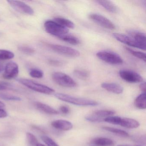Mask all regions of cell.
<instances>
[{
	"label": "cell",
	"instance_id": "d590c367",
	"mask_svg": "<svg viewBox=\"0 0 146 146\" xmlns=\"http://www.w3.org/2000/svg\"><path fill=\"white\" fill-rule=\"evenodd\" d=\"M60 110L62 113L64 114H68L70 111L69 108L65 106H61L60 108Z\"/></svg>",
	"mask_w": 146,
	"mask_h": 146
},
{
	"label": "cell",
	"instance_id": "9a60e30c",
	"mask_svg": "<svg viewBox=\"0 0 146 146\" xmlns=\"http://www.w3.org/2000/svg\"><path fill=\"white\" fill-rule=\"evenodd\" d=\"M119 125L128 129H135L140 126V123L133 119L121 117Z\"/></svg>",
	"mask_w": 146,
	"mask_h": 146
},
{
	"label": "cell",
	"instance_id": "60d3db41",
	"mask_svg": "<svg viewBox=\"0 0 146 146\" xmlns=\"http://www.w3.org/2000/svg\"><path fill=\"white\" fill-rule=\"evenodd\" d=\"M117 146H130V145H123V144H121V145H117Z\"/></svg>",
	"mask_w": 146,
	"mask_h": 146
},
{
	"label": "cell",
	"instance_id": "4316f807",
	"mask_svg": "<svg viewBox=\"0 0 146 146\" xmlns=\"http://www.w3.org/2000/svg\"><path fill=\"white\" fill-rule=\"evenodd\" d=\"M16 88L14 85L4 81H0V90H15Z\"/></svg>",
	"mask_w": 146,
	"mask_h": 146
},
{
	"label": "cell",
	"instance_id": "83f0119b",
	"mask_svg": "<svg viewBox=\"0 0 146 146\" xmlns=\"http://www.w3.org/2000/svg\"><path fill=\"white\" fill-rule=\"evenodd\" d=\"M31 76L34 78H41L43 77L44 73L41 70L38 69H31L29 72Z\"/></svg>",
	"mask_w": 146,
	"mask_h": 146
},
{
	"label": "cell",
	"instance_id": "e0dca14e",
	"mask_svg": "<svg viewBox=\"0 0 146 146\" xmlns=\"http://www.w3.org/2000/svg\"><path fill=\"white\" fill-rule=\"evenodd\" d=\"M96 2L100 5L102 6L105 9L111 13H116L118 11V9L112 2L109 1H97Z\"/></svg>",
	"mask_w": 146,
	"mask_h": 146
},
{
	"label": "cell",
	"instance_id": "ffe728a7",
	"mask_svg": "<svg viewBox=\"0 0 146 146\" xmlns=\"http://www.w3.org/2000/svg\"><path fill=\"white\" fill-rule=\"evenodd\" d=\"M135 106L139 109H145L146 108V97L145 93L138 96L134 102Z\"/></svg>",
	"mask_w": 146,
	"mask_h": 146
},
{
	"label": "cell",
	"instance_id": "f1b7e54d",
	"mask_svg": "<svg viewBox=\"0 0 146 146\" xmlns=\"http://www.w3.org/2000/svg\"><path fill=\"white\" fill-rule=\"evenodd\" d=\"M121 119V117L118 116H110L104 118L103 121L113 124L119 125Z\"/></svg>",
	"mask_w": 146,
	"mask_h": 146
},
{
	"label": "cell",
	"instance_id": "484cf974",
	"mask_svg": "<svg viewBox=\"0 0 146 146\" xmlns=\"http://www.w3.org/2000/svg\"><path fill=\"white\" fill-rule=\"evenodd\" d=\"M125 49L131 55L140 59L142 60L145 62H146V54L144 53L139 52V51H135V50L128 47H125Z\"/></svg>",
	"mask_w": 146,
	"mask_h": 146
},
{
	"label": "cell",
	"instance_id": "f35d334b",
	"mask_svg": "<svg viewBox=\"0 0 146 146\" xmlns=\"http://www.w3.org/2000/svg\"><path fill=\"white\" fill-rule=\"evenodd\" d=\"M5 103H3L2 102L0 101V108H1L5 107Z\"/></svg>",
	"mask_w": 146,
	"mask_h": 146
},
{
	"label": "cell",
	"instance_id": "3957f363",
	"mask_svg": "<svg viewBox=\"0 0 146 146\" xmlns=\"http://www.w3.org/2000/svg\"><path fill=\"white\" fill-rule=\"evenodd\" d=\"M46 31L48 34L58 38L69 33V29L60 25L56 22L52 20H48L44 23Z\"/></svg>",
	"mask_w": 146,
	"mask_h": 146
},
{
	"label": "cell",
	"instance_id": "d6986e66",
	"mask_svg": "<svg viewBox=\"0 0 146 146\" xmlns=\"http://www.w3.org/2000/svg\"><path fill=\"white\" fill-rule=\"evenodd\" d=\"M54 21L61 26L67 29H72L75 28L74 23L62 17H56L54 19Z\"/></svg>",
	"mask_w": 146,
	"mask_h": 146
},
{
	"label": "cell",
	"instance_id": "d6a6232c",
	"mask_svg": "<svg viewBox=\"0 0 146 146\" xmlns=\"http://www.w3.org/2000/svg\"><path fill=\"white\" fill-rule=\"evenodd\" d=\"M41 138L42 141L48 146H59L52 138L47 136H42Z\"/></svg>",
	"mask_w": 146,
	"mask_h": 146
},
{
	"label": "cell",
	"instance_id": "cb8c5ba5",
	"mask_svg": "<svg viewBox=\"0 0 146 146\" xmlns=\"http://www.w3.org/2000/svg\"><path fill=\"white\" fill-rule=\"evenodd\" d=\"M115 112L112 110H98L94 113V115L99 117L102 118L103 117L112 116L115 114Z\"/></svg>",
	"mask_w": 146,
	"mask_h": 146
},
{
	"label": "cell",
	"instance_id": "5bb4252c",
	"mask_svg": "<svg viewBox=\"0 0 146 146\" xmlns=\"http://www.w3.org/2000/svg\"><path fill=\"white\" fill-rule=\"evenodd\" d=\"M101 87L108 91L117 94H122L123 91V88L121 85L115 83H103Z\"/></svg>",
	"mask_w": 146,
	"mask_h": 146
},
{
	"label": "cell",
	"instance_id": "d4e9b609",
	"mask_svg": "<svg viewBox=\"0 0 146 146\" xmlns=\"http://www.w3.org/2000/svg\"><path fill=\"white\" fill-rule=\"evenodd\" d=\"M13 52L5 49H0V60H5L11 59L14 57Z\"/></svg>",
	"mask_w": 146,
	"mask_h": 146
},
{
	"label": "cell",
	"instance_id": "277c9868",
	"mask_svg": "<svg viewBox=\"0 0 146 146\" xmlns=\"http://www.w3.org/2000/svg\"><path fill=\"white\" fill-rule=\"evenodd\" d=\"M53 80L58 85L66 88H75L77 83L72 78L65 73L55 72L52 75Z\"/></svg>",
	"mask_w": 146,
	"mask_h": 146
},
{
	"label": "cell",
	"instance_id": "8d00e7d4",
	"mask_svg": "<svg viewBox=\"0 0 146 146\" xmlns=\"http://www.w3.org/2000/svg\"><path fill=\"white\" fill-rule=\"evenodd\" d=\"M8 116V113L4 109L0 108V118H5Z\"/></svg>",
	"mask_w": 146,
	"mask_h": 146
},
{
	"label": "cell",
	"instance_id": "8992f818",
	"mask_svg": "<svg viewBox=\"0 0 146 146\" xmlns=\"http://www.w3.org/2000/svg\"><path fill=\"white\" fill-rule=\"evenodd\" d=\"M96 56L101 60L111 64L119 65L123 64V60L118 54L110 51H102L98 52Z\"/></svg>",
	"mask_w": 146,
	"mask_h": 146
},
{
	"label": "cell",
	"instance_id": "9c48e42d",
	"mask_svg": "<svg viewBox=\"0 0 146 146\" xmlns=\"http://www.w3.org/2000/svg\"><path fill=\"white\" fill-rule=\"evenodd\" d=\"M113 37L119 41L130 46L145 51L146 47L138 44L135 40L131 36L120 33H115L113 34Z\"/></svg>",
	"mask_w": 146,
	"mask_h": 146
},
{
	"label": "cell",
	"instance_id": "836d02e7",
	"mask_svg": "<svg viewBox=\"0 0 146 146\" xmlns=\"http://www.w3.org/2000/svg\"><path fill=\"white\" fill-rule=\"evenodd\" d=\"M85 119L88 121L92 122H101L103 121L104 118L99 117L95 115H89L85 117Z\"/></svg>",
	"mask_w": 146,
	"mask_h": 146
},
{
	"label": "cell",
	"instance_id": "7bdbcfd3",
	"mask_svg": "<svg viewBox=\"0 0 146 146\" xmlns=\"http://www.w3.org/2000/svg\"></svg>",
	"mask_w": 146,
	"mask_h": 146
},
{
	"label": "cell",
	"instance_id": "7402d4cb",
	"mask_svg": "<svg viewBox=\"0 0 146 146\" xmlns=\"http://www.w3.org/2000/svg\"><path fill=\"white\" fill-rule=\"evenodd\" d=\"M73 75L81 80H86L89 77L90 73L86 70H75L73 72Z\"/></svg>",
	"mask_w": 146,
	"mask_h": 146
},
{
	"label": "cell",
	"instance_id": "b9f144b4",
	"mask_svg": "<svg viewBox=\"0 0 146 146\" xmlns=\"http://www.w3.org/2000/svg\"><path fill=\"white\" fill-rule=\"evenodd\" d=\"M36 146H46L45 145H43V144H40V143H38Z\"/></svg>",
	"mask_w": 146,
	"mask_h": 146
},
{
	"label": "cell",
	"instance_id": "603a6c76",
	"mask_svg": "<svg viewBox=\"0 0 146 146\" xmlns=\"http://www.w3.org/2000/svg\"><path fill=\"white\" fill-rule=\"evenodd\" d=\"M102 129L107 131H110L112 133L121 136L128 137L129 136V134L126 131L123 130L117 129V128L108 127V126H103L102 127Z\"/></svg>",
	"mask_w": 146,
	"mask_h": 146
},
{
	"label": "cell",
	"instance_id": "ac0fdd59",
	"mask_svg": "<svg viewBox=\"0 0 146 146\" xmlns=\"http://www.w3.org/2000/svg\"><path fill=\"white\" fill-rule=\"evenodd\" d=\"M92 143L98 146H112L114 145L112 140L106 137H97L92 141Z\"/></svg>",
	"mask_w": 146,
	"mask_h": 146
},
{
	"label": "cell",
	"instance_id": "74e56055",
	"mask_svg": "<svg viewBox=\"0 0 146 146\" xmlns=\"http://www.w3.org/2000/svg\"><path fill=\"white\" fill-rule=\"evenodd\" d=\"M139 88H140V89L142 91H143V93H145V91H146V83L143 82L139 86Z\"/></svg>",
	"mask_w": 146,
	"mask_h": 146
},
{
	"label": "cell",
	"instance_id": "44dd1931",
	"mask_svg": "<svg viewBox=\"0 0 146 146\" xmlns=\"http://www.w3.org/2000/svg\"><path fill=\"white\" fill-rule=\"evenodd\" d=\"M58 39L73 45H78L80 43V40L77 37L71 35H69L68 34L60 36Z\"/></svg>",
	"mask_w": 146,
	"mask_h": 146
},
{
	"label": "cell",
	"instance_id": "4fadbf2b",
	"mask_svg": "<svg viewBox=\"0 0 146 146\" xmlns=\"http://www.w3.org/2000/svg\"><path fill=\"white\" fill-rule=\"evenodd\" d=\"M128 34L134 39L138 44L146 47V35L143 32L134 30H129Z\"/></svg>",
	"mask_w": 146,
	"mask_h": 146
},
{
	"label": "cell",
	"instance_id": "30bf717a",
	"mask_svg": "<svg viewBox=\"0 0 146 146\" xmlns=\"http://www.w3.org/2000/svg\"><path fill=\"white\" fill-rule=\"evenodd\" d=\"M9 5L17 11L21 13L32 15L34 14L33 9L29 5L18 1H7Z\"/></svg>",
	"mask_w": 146,
	"mask_h": 146
},
{
	"label": "cell",
	"instance_id": "5b68a950",
	"mask_svg": "<svg viewBox=\"0 0 146 146\" xmlns=\"http://www.w3.org/2000/svg\"><path fill=\"white\" fill-rule=\"evenodd\" d=\"M45 45L52 51L67 57L77 58L80 55L79 51L69 47L47 43Z\"/></svg>",
	"mask_w": 146,
	"mask_h": 146
},
{
	"label": "cell",
	"instance_id": "4dcf8cb0",
	"mask_svg": "<svg viewBox=\"0 0 146 146\" xmlns=\"http://www.w3.org/2000/svg\"><path fill=\"white\" fill-rule=\"evenodd\" d=\"M26 137L29 143L32 146H36L39 143L38 140L35 136L30 132L26 133Z\"/></svg>",
	"mask_w": 146,
	"mask_h": 146
},
{
	"label": "cell",
	"instance_id": "7a4b0ae2",
	"mask_svg": "<svg viewBox=\"0 0 146 146\" xmlns=\"http://www.w3.org/2000/svg\"><path fill=\"white\" fill-rule=\"evenodd\" d=\"M17 81L29 88L39 93L50 95L55 92V90L52 88L34 82L33 80L26 78H18Z\"/></svg>",
	"mask_w": 146,
	"mask_h": 146
},
{
	"label": "cell",
	"instance_id": "ab89813d",
	"mask_svg": "<svg viewBox=\"0 0 146 146\" xmlns=\"http://www.w3.org/2000/svg\"><path fill=\"white\" fill-rule=\"evenodd\" d=\"M4 66L3 65L0 63V72H1L4 70Z\"/></svg>",
	"mask_w": 146,
	"mask_h": 146
},
{
	"label": "cell",
	"instance_id": "1f68e13d",
	"mask_svg": "<svg viewBox=\"0 0 146 146\" xmlns=\"http://www.w3.org/2000/svg\"><path fill=\"white\" fill-rule=\"evenodd\" d=\"M18 49L19 51L22 52L23 53L28 54V55L33 54L35 52V50L33 48L28 46H19Z\"/></svg>",
	"mask_w": 146,
	"mask_h": 146
},
{
	"label": "cell",
	"instance_id": "52a82bcc",
	"mask_svg": "<svg viewBox=\"0 0 146 146\" xmlns=\"http://www.w3.org/2000/svg\"><path fill=\"white\" fill-rule=\"evenodd\" d=\"M119 76L127 82L136 83L143 81L142 77L135 72L127 70H121L119 72Z\"/></svg>",
	"mask_w": 146,
	"mask_h": 146
},
{
	"label": "cell",
	"instance_id": "2e32d148",
	"mask_svg": "<svg viewBox=\"0 0 146 146\" xmlns=\"http://www.w3.org/2000/svg\"><path fill=\"white\" fill-rule=\"evenodd\" d=\"M36 107L40 111L49 114L56 115L59 113V112L52 107L40 102H35Z\"/></svg>",
	"mask_w": 146,
	"mask_h": 146
},
{
	"label": "cell",
	"instance_id": "7c38bea8",
	"mask_svg": "<svg viewBox=\"0 0 146 146\" xmlns=\"http://www.w3.org/2000/svg\"><path fill=\"white\" fill-rule=\"evenodd\" d=\"M52 126L58 129L63 131H68L73 128V124L68 120L64 119H58L52 121Z\"/></svg>",
	"mask_w": 146,
	"mask_h": 146
},
{
	"label": "cell",
	"instance_id": "f546056e",
	"mask_svg": "<svg viewBox=\"0 0 146 146\" xmlns=\"http://www.w3.org/2000/svg\"><path fill=\"white\" fill-rule=\"evenodd\" d=\"M0 98L5 100L14 101H20L22 100V99L18 96L5 94H0Z\"/></svg>",
	"mask_w": 146,
	"mask_h": 146
},
{
	"label": "cell",
	"instance_id": "ba28073f",
	"mask_svg": "<svg viewBox=\"0 0 146 146\" xmlns=\"http://www.w3.org/2000/svg\"><path fill=\"white\" fill-rule=\"evenodd\" d=\"M89 18L90 20L103 28L111 30H113L116 29L115 25L112 22L102 15L93 13L90 14Z\"/></svg>",
	"mask_w": 146,
	"mask_h": 146
},
{
	"label": "cell",
	"instance_id": "6da1fadb",
	"mask_svg": "<svg viewBox=\"0 0 146 146\" xmlns=\"http://www.w3.org/2000/svg\"><path fill=\"white\" fill-rule=\"evenodd\" d=\"M54 96L59 100L78 106H95L99 105L96 101L86 98H78L61 93H56Z\"/></svg>",
	"mask_w": 146,
	"mask_h": 146
},
{
	"label": "cell",
	"instance_id": "e575fe53",
	"mask_svg": "<svg viewBox=\"0 0 146 146\" xmlns=\"http://www.w3.org/2000/svg\"><path fill=\"white\" fill-rule=\"evenodd\" d=\"M48 63L50 65L54 66H61L63 64V63L61 61L56 60L50 59L48 60Z\"/></svg>",
	"mask_w": 146,
	"mask_h": 146
},
{
	"label": "cell",
	"instance_id": "8fae6325",
	"mask_svg": "<svg viewBox=\"0 0 146 146\" xmlns=\"http://www.w3.org/2000/svg\"><path fill=\"white\" fill-rule=\"evenodd\" d=\"M19 73V68L17 64L11 61L7 64L3 77L7 79H13L17 77Z\"/></svg>",
	"mask_w": 146,
	"mask_h": 146
}]
</instances>
